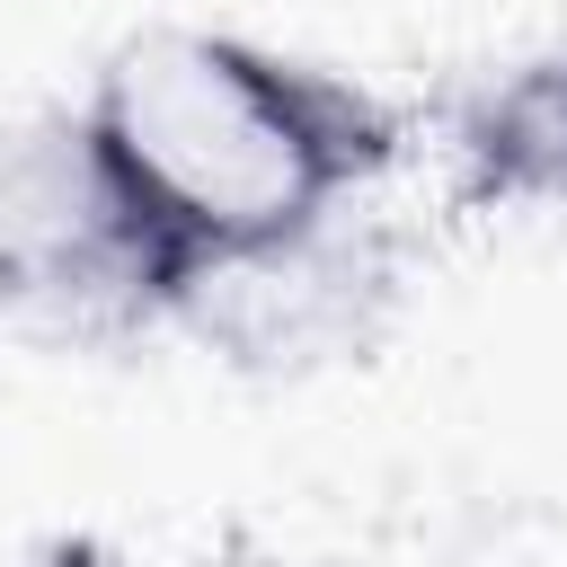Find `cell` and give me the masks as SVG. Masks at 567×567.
Wrapping results in <instances>:
<instances>
[{
	"label": "cell",
	"mask_w": 567,
	"mask_h": 567,
	"mask_svg": "<svg viewBox=\"0 0 567 567\" xmlns=\"http://www.w3.org/2000/svg\"><path fill=\"white\" fill-rule=\"evenodd\" d=\"M80 115L177 248L186 284L221 257H257L346 221L408 142L399 106L363 80L195 18H159L106 44Z\"/></svg>",
	"instance_id": "6da1fadb"
},
{
	"label": "cell",
	"mask_w": 567,
	"mask_h": 567,
	"mask_svg": "<svg viewBox=\"0 0 567 567\" xmlns=\"http://www.w3.org/2000/svg\"><path fill=\"white\" fill-rule=\"evenodd\" d=\"M186 292L177 248L133 204L80 106L0 142V319L44 337H142Z\"/></svg>",
	"instance_id": "7a4b0ae2"
},
{
	"label": "cell",
	"mask_w": 567,
	"mask_h": 567,
	"mask_svg": "<svg viewBox=\"0 0 567 567\" xmlns=\"http://www.w3.org/2000/svg\"><path fill=\"white\" fill-rule=\"evenodd\" d=\"M390 284H399L390 248L346 213L310 239L204 266L168 328H186L195 346H213L230 363H257V372H310V363H337V354L372 346V328L390 310Z\"/></svg>",
	"instance_id": "3957f363"
},
{
	"label": "cell",
	"mask_w": 567,
	"mask_h": 567,
	"mask_svg": "<svg viewBox=\"0 0 567 567\" xmlns=\"http://www.w3.org/2000/svg\"><path fill=\"white\" fill-rule=\"evenodd\" d=\"M452 186L478 213H567V44L487 71L452 124Z\"/></svg>",
	"instance_id": "277c9868"
},
{
	"label": "cell",
	"mask_w": 567,
	"mask_h": 567,
	"mask_svg": "<svg viewBox=\"0 0 567 567\" xmlns=\"http://www.w3.org/2000/svg\"><path fill=\"white\" fill-rule=\"evenodd\" d=\"M301 567H337V558H301Z\"/></svg>",
	"instance_id": "5b68a950"
}]
</instances>
